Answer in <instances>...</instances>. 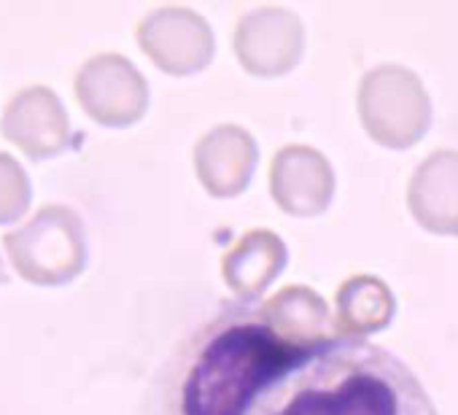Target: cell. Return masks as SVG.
<instances>
[{"label":"cell","mask_w":458,"mask_h":415,"mask_svg":"<svg viewBox=\"0 0 458 415\" xmlns=\"http://www.w3.org/2000/svg\"><path fill=\"white\" fill-rule=\"evenodd\" d=\"M278 415H439L412 367L359 337L321 340Z\"/></svg>","instance_id":"obj_2"},{"label":"cell","mask_w":458,"mask_h":415,"mask_svg":"<svg viewBox=\"0 0 458 415\" xmlns=\"http://www.w3.org/2000/svg\"><path fill=\"white\" fill-rule=\"evenodd\" d=\"M321 340H294L262 302L224 300L154 369L138 415H278Z\"/></svg>","instance_id":"obj_1"}]
</instances>
